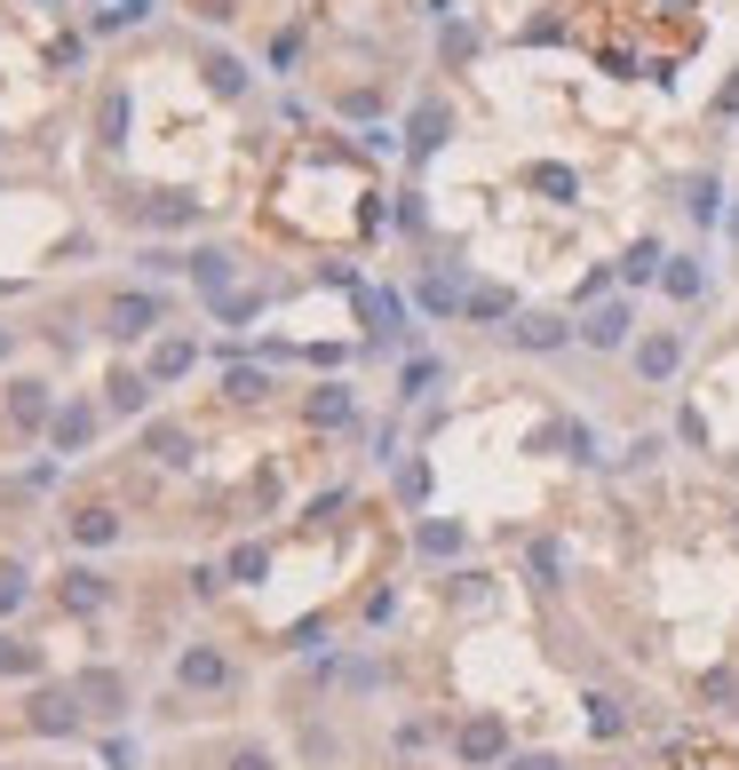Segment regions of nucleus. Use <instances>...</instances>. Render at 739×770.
Wrapping results in <instances>:
<instances>
[{
    "label": "nucleus",
    "instance_id": "obj_1",
    "mask_svg": "<svg viewBox=\"0 0 739 770\" xmlns=\"http://www.w3.org/2000/svg\"><path fill=\"white\" fill-rule=\"evenodd\" d=\"M454 747H461V762H510V731H501V715H469Z\"/></svg>",
    "mask_w": 739,
    "mask_h": 770
},
{
    "label": "nucleus",
    "instance_id": "obj_2",
    "mask_svg": "<svg viewBox=\"0 0 739 770\" xmlns=\"http://www.w3.org/2000/svg\"><path fill=\"white\" fill-rule=\"evenodd\" d=\"M72 691H80V707H88V715H120V707H127V683L112 676V667H88Z\"/></svg>",
    "mask_w": 739,
    "mask_h": 770
},
{
    "label": "nucleus",
    "instance_id": "obj_3",
    "mask_svg": "<svg viewBox=\"0 0 739 770\" xmlns=\"http://www.w3.org/2000/svg\"><path fill=\"white\" fill-rule=\"evenodd\" d=\"M176 676H183L191 691H223V676H231V667H223V652H208V644H191V652L176 659Z\"/></svg>",
    "mask_w": 739,
    "mask_h": 770
},
{
    "label": "nucleus",
    "instance_id": "obj_4",
    "mask_svg": "<svg viewBox=\"0 0 739 770\" xmlns=\"http://www.w3.org/2000/svg\"><path fill=\"white\" fill-rule=\"evenodd\" d=\"M676 358H684L676 333H652V342L636 350V374H645V382H668V374H676Z\"/></svg>",
    "mask_w": 739,
    "mask_h": 770
},
{
    "label": "nucleus",
    "instance_id": "obj_5",
    "mask_svg": "<svg viewBox=\"0 0 739 770\" xmlns=\"http://www.w3.org/2000/svg\"><path fill=\"white\" fill-rule=\"evenodd\" d=\"M32 723H41V731H72L80 723V691H41V699H32Z\"/></svg>",
    "mask_w": 739,
    "mask_h": 770
},
{
    "label": "nucleus",
    "instance_id": "obj_6",
    "mask_svg": "<svg viewBox=\"0 0 739 770\" xmlns=\"http://www.w3.org/2000/svg\"><path fill=\"white\" fill-rule=\"evenodd\" d=\"M581 333H589L596 350H620V342H628V303H604V310H596Z\"/></svg>",
    "mask_w": 739,
    "mask_h": 770
},
{
    "label": "nucleus",
    "instance_id": "obj_7",
    "mask_svg": "<svg viewBox=\"0 0 739 770\" xmlns=\"http://www.w3.org/2000/svg\"><path fill=\"white\" fill-rule=\"evenodd\" d=\"M64 604H72V612H96V604H104V580H96V573H64Z\"/></svg>",
    "mask_w": 739,
    "mask_h": 770
},
{
    "label": "nucleus",
    "instance_id": "obj_8",
    "mask_svg": "<svg viewBox=\"0 0 739 770\" xmlns=\"http://www.w3.org/2000/svg\"><path fill=\"white\" fill-rule=\"evenodd\" d=\"M517 342H525V350H557L564 326H557V318H517Z\"/></svg>",
    "mask_w": 739,
    "mask_h": 770
},
{
    "label": "nucleus",
    "instance_id": "obj_9",
    "mask_svg": "<svg viewBox=\"0 0 739 770\" xmlns=\"http://www.w3.org/2000/svg\"><path fill=\"white\" fill-rule=\"evenodd\" d=\"M72 532H80L88 548H104V541H120V524H112V509H80V524H72Z\"/></svg>",
    "mask_w": 739,
    "mask_h": 770
},
{
    "label": "nucleus",
    "instance_id": "obj_10",
    "mask_svg": "<svg viewBox=\"0 0 739 770\" xmlns=\"http://www.w3.org/2000/svg\"><path fill=\"white\" fill-rule=\"evenodd\" d=\"M152 326V303L144 294H127V303H112V333H144Z\"/></svg>",
    "mask_w": 739,
    "mask_h": 770
},
{
    "label": "nucleus",
    "instance_id": "obj_11",
    "mask_svg": "<svg viewBox=\"0 0 739 770\" xmlns=\"http://www.w3.org/2000/svg\"><path fill=\"white\" fill-rule=\"evenodd\" d=\"M422 548L429 556H454L461 548V524H422Z\"/></svg>",
    "mask_w": 739,
    "mask_h": 770
},
{
    "label": "nucleus",
    "instance_id": "obj_12",
    "mask_svg": "<svg viewBox=\"0 0 739 770\" xmlns=\"http://www.w3.org/2000/svg\"><path fill=\"white\" fill-rule=\"evenodd\" d=\"M88 429H96V414H64L56 421V445H88Z\"/></svg>",
    "mask_w": 739,
    "mask_h": 770
},
{
    "label": "nucleus",
    "instance_id": "obj_13",
    "mask_svg": "<svg viewBox=\"0 0 739 770\" xmlns=\"http://www.w3.org/2000/svg\"><path fill=\"white\" fill-rule=\"evenodd\" d=\"M24 604V573H16V564H0V612H16Z\"/></svg>",
    "mask_w": 739,
    "mask_h": 770
},
{
    "label": "nucleus",
    "instance_id": "obj_14",
    "mask_svg": "<svg viewBox=\"0 0 739 770\" xmlns=\"http://www.w3.org/2000/svg\"><path fill=\"white\" fill-rule=\"evenodd\" d=\"M716 199H724V191H716L708 175H699V183H692V215H699V223H716Z\"/></svg>",
    "mask_w": 739,
    "mask_h": 770
},
{
    "label": "nucleus",
    "instance_id": "obj_15",
    "mask_svg": "<svg viewBox=\"0 0 739 770\" xmlns=\"http://www.w3.org/2000/svg\"><path fill=\"white\" fill-rule=\"evenodd\" d=\"M438 127H446V112H438V104H429V112L414 120V151H429V144H438Z\"/></svg>",
    "mask_w": 739,
    "mask_h": 770
},
{
    "label": "nucleus",
    "instance_id": "obj_16",
    "mask_svg": "<svg viewBox=\"0 0 739 770\" xmlns=\"http://www.w3.org/2000/svg\"><path fill=\"white\" fill-rule=\"evenodd\" d=\"M589 723L604 731V739H613V731H620V707H613V699H589Z\"/></svg>",
    "mask_w": 739,
    "mask_h": 770
},
{
    "label": "nucleus",
    "instance_id": "obj_17",
    "mask_svg": "<svg viewBox=\"0 0 739 770\" xmlns=\"http://www.w3.org/2000/svg\"><path fill=\"white\" fill-rule=\"evenodd\" d=\"M311 414H318V421H350V397H343V389H326V397H318Z\"/></svg>",
    "mask_w": 739,
    "mask_h": 770
},
{
    "label": "nucleus",
    "instance_id": "obj_18",
    "mask_svg": "<svg viewBox=\"0 0 739 770\" xmlns=\"http://www.w3.org/2000/svg\"><path fill=\"white\" fill-rule=\"evenodd\" d=\"M501 770H564V762H557V755H510Z\"/></svg>",
    "mask_w": 739,
    "mask_h": 770
},
{
    "label": "nucleus",
    "instance_id": "obj_19",
    "mask_svg": "<svg viewBox=\"0 0 739 770\" xmlns=\"http://www.w3.org/2000/svg\"><path fill=\"white\" fill-rule=\"evenodd\" d=\"M231 770H279V762L262 755V747H247V755H231Z\"/></svg>",
    "mask_w": 739,
    "mask_h": 770
},
{
    "label": "nucleus",
    "instance_id": "obj_20",
    "mask_svg": "<svg viewBox=\"0 0 739 770\" xmlns=\"http://www.w3.org/2000/svg\"><path fill=\"white\" fill-rule=\"evenodd\" d=\"M0 350H9V333H0Z\"/></svg>",
    "mask_w": 739,
    "mask_h": 770
},
{
    "label": "nucleus",
    "instance_id": "obj_21",
    "mask_svg": "<svg viewBox=\"0 0 739 770\" xmlns=\"http://www.w3.org/2000/svg\"><path fill=\"white\" fill-rule=\"evenodd\" d=\"M731 230H739V215H731Z\"/></svg>",
    "mask_w": 739,
    "mask_h": 770
}]
</instances>
